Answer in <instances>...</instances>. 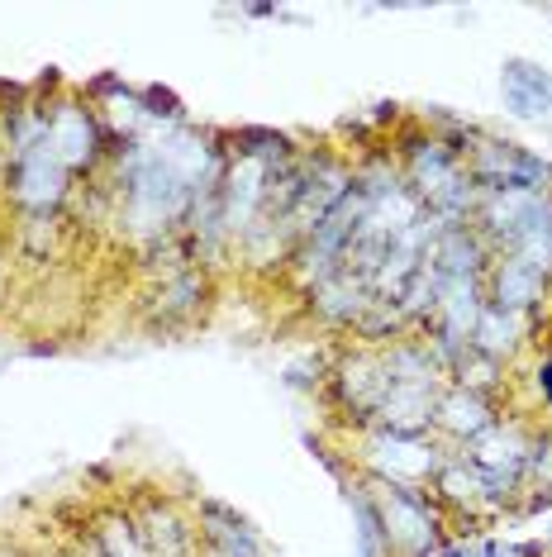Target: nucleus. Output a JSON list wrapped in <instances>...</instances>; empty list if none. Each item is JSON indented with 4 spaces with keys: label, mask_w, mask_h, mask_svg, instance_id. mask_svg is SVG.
I'll list each match as a JSON object with an SVG mask.
<instances>
[{
    "label": "nucleus",
    "mask_w": 552,
    "mask_h": 557,
    "mask_svg": "<svg viewBox=\"0 0 552 557\" xmlns=\"http://www.w3.org/2000/svg\"><path fill=\"white\" fill-rule=\"evenodd\" d=\"M77 176L62 168V158L48 144V124L43 134L24 138V144H5V162H0V196L15 214H48L58 220L67 210Z\"/></svg>",
    "instance_id": "f257e3e1"
},
{
    "label": "nucleus",
    "mask_w": 552,
    "mask_h": 557,
    "mask_svg": "<svg viewBox=\"0 0 552 557\" xmlns=\"http://www.w3.org/2000/svg\"><path fill=\"white\" fill-rule=\"evenodd\" d=\"M362 486L372 491L376 510H381L386 539H391L396 557H438L443 543L453 539V524H448V510L434 500L429 486H405V481H381L357 472Z\"/></svg>",
    "instance_id": "f03ea898"
},
{
    "label": "nucleus",
    "mask_w": 552,
    "mask_h": 557,
    "mask_svg": "<svg viewBox=\"0 0 552 557\" xmlns=\"http://www.w3.org/2000/svg\"><path fill=\"white\" fill-rule=\"evenodd\" d=\"M467 176L481 196H552V158L500 134H486L472 148Z\"/></svg>",
    "instance_id": "7ed1b4c3"
},
{
    "label": "nucleus",
    "mask_w": 552,
    "mask_h": 557,
    "mask_svg": "<svg viewBox=\"0 0 552 557\" xmlns=\"http://www.w3.org/2000/svg\"><path fill=\"white\" fill-rule=\"evenodd\" d=\"M448 453L453 448H443L434 434L429 438H405V434L367 429V434L348 438V458H353L357 472L381 476V481H405V486H429Z\"/></svg>",
    "instance_id": "20e7f679"
},
{
    "label": "nucleus",
    "mask_w": 552,
    "mask_h": 557,
    "mask_svg": "<svg viewBox=\"0 0 552 557\" xmlns=\"http://www.w3.org/2000/svg\"><path fill=\"white\" fill-rule=\"evenodd\" d=\"M48 144L72 176H96L100 168H110V148H115L100 110L81 91H62L48 106Z\"/></svg>",
    "instance_id": "39448f33"
},
{
    "label": "nucleus",
    "mask_w": 552,
    "mask_h": 557,
    "mask_svg": "<svg viewBox=\"0 0 552 557\" xmlns=\"http://www.w3.org/2000/svg\"><path fill=\"white\" fill-rule=\"evenodd\" d=\"M129 510L138 519L148 557H205L196 519L177 496H167V491H138Z\"/></svg>",
    "instance_id": "423d86ee"
},
{
    "label": "nucleus",
    "mask_w": 552,
    "mask_h": 557,
    "mask_svg": "<svg viewBox=\"0 0 552 557\" xmlns=\"http://www.w3.org/2000/svg\"><path fill=\"white\" fill-rule=\"evenodd\" d=\"M500 414H505L500 410V396L443 382V391H438V400H434V438L457 453V448H467V443L481 438Z\"/></svg>",
    "instance_id": "0eeeda50"
},
{
    "label": "nucleus",
    "mask_w": 552,
    "mask_h": 557,
    "mask_svg": "<svg viewBox=\"0 0 552 557\" xmlns=\"http://www.w3.org/2000/svg\"><path fill=\"white\" fill-rule=\"evenodd\" d=\"M500 100L514 120L524 124H543L552 115V72L543 62L514 53L500 62Z\"/></svg>",
    "instance_id": "6e6552de"
},
{
    "label": "nucleus",
    "mask_w": 552,
    "mask_h": 557,
    "mask_svg": "<svg viewBox=\"0 0 552 557\" xmlns=\"http://www.w3.org/2000/svg\"><path fill=\"white\" fill-rule=\"evenodd\" d=\"M72 543L81 548V557H148L129 505H100L96 515H86Z\"/></svg>",
    "instance_id": "1a4fd4ad"
},
{
    "label": "nucleus",
    "mask_w": 552,
    "mask_h": 557,
    "mask_svg": "<svg viewBox=\"0 0 552 557\" xmlns=\"http://www.w3.org/2000/svg\"><path fill=\"white\" fill-rule=\"evenodd\" d=\"M210 290H215V282H210L205 268H181V272H167L153 290V300H148V310H153V324L158 329H181L191 324L200 310L210 306Z\"/></svg>",
    "instance_id": "9d476101"
},
{
    "label": "nucleus",
    "mask_w": 552,
    "mask_h": 557,
    "mask_svg": "<svg viewBox=\"0 0 552 557\" xmlns=\"http://www.w3.org/2000/svg\"><path fill=\"white\" fill-rule=\"evenodd\" d=\"M372 286L362 282L357 272H334L324 286L310 290V314L324 324V329H334V334H353V324L362 320V310L372 306Z\"/></svg>",
    "instance_id": "9b49d317"
},
{
    "label": "nucleus",
    "mask_w": 552,
    "mask_h": 557,
    "mask_svg": "<svg viewBox=\"0 0 552 557\" xmlns=\"http://www.w3.org/2000/svg\"><path fill=\"white\" fill-rule=\"evenodd\" d=\"M534 324H538V320H524V314H510V310L486 306L467 344L481 352V358H491V362H500V367H510L514 358H519V348L529 344Z\"/></svg>",
    "instance_id": "f8f14e48"
},
{
    "label": "nucleus",
    "mask_w": 552,
    "mask_h": 557,
    "mask_svg": "<svg viewBox=\"0 0 552 557\" xmlns=\"http://www.w3.org/2000/svg\"><path fill=\"white\" fill-rule=\"evenodd\" d=\"M343 505L353 515V557H396L391 539H386V524H381V510H376L372 491L362 486V476H353L343 486Z\"/></svg>",
    "instance_id": "ddd939ff"
},
{
    "label": "nucleus",
    "mask_w": 552,
    "mask_h": 557,
    "mask_svg": "<svg viewBox=\"0 0 552 557\" xmlns=\"http://www.w3.org/2000/svg\"><path fill=\"white\" fill-rule=\"evenodd\" d=\"M552 510V420L534 424V448H529V491L514 519H543Z\"/></svg>",
    "instance_id": "4468645a"
},
{
    "label": "nucleus",
    "mask_w": 552,
    "mask_h": 557,
    "mask_svg": "<svg viewBox=\"0 0 552 557\" xmlns=\"http://www.w3.org/2000/svg\"><path fill=\"white\" fill-rule=\"evenodd\" d=\"M134 96H138V110H143L148 129H181V124H191V115H186V106H181V96L167 91V86L148 82V86H138Z\"/></svg>",
    "instance_id": "2eb2a0df"
},
{
    "label": "nucleus",
    "mask_w": 552,
    "mask_h": 557,
    "mask_svg": "<svg viewBox=\"0 0 552 557\" xmlns=\"http://www.w3.org/2000/svg\"><path fill=\"white\" fill-rule=\"evenodd\" d=\"M472 557H548L538 548V539H500V534H481L472 539Z\"/></svg>",
    "instance_id": "dca6fc26"
},
{
    "label": "nucleus",
    "mask_w": 552,
    "mask_h": 557,
    "mask_svg": "<svg viewBox=\"0 0 552 557\" xmlns=\"http://www.w3.org/2000/svg\"><path fill=\"white\" fill-rule=\"evenodd\" d=\"M529 386H534V400L552 410V352H538L534 372H529Z\"/></svg>",
    "instance_id": "f3484780"
},
{
    "label": "nucleus",
    "mask_w": 552,
    "mask_h": 557,
    "mask_svg": "<svg viewBox=\"0 0 552 557\" xmlns=\"http://www.w3.org/2000/svg\"><path fill=\"white\" fill-rule=\"evenodd\" d=\"M534 539H538V548H543V553L552 557V510H548L543 519H538V534H534Z\"/></svg>",
    "instance_id": "a211bd4d"
},
{
    "label": "nucleus",
    "mask_w": 552,
    "mask_h": 557,
    "mask_svg": "<svg viewBox=\"0 0 552 557\" xmlns=\"http://www.w3.org/2000/svg\"><path fill=\"white\" fill-rule=\"evenodd\" d=\"M243 15H248V20H281L286 10H281V5H243Z\"/></svg>",
    "instance_id": "6ab92c4d"
},
{
    "label": "nucleus",
    "mask_w": 552,
    "mask_h": 557,
    "mask_svg": "<svg viewBox=\"0 0 552 557\" xmlns=\"http://www.w3.org/2000/svg\"><path fill=\"white\" fill-rule=\"evenodd\" d=\"M34 557H81V548H77V543H58V548H48V553H34Z\"/></svg>",
    "instance_id": "aec40b11"
},
{
    "label": "nucleus",
    "mask_w": 552,
    "mask_h": 557,
    "mask_svg": "<svg viewBox=\"0 0 552 557\" xmlns=\"http://www.w3.org/2000/svg\"><path fill=\"white\" fill-rule=\"evenodd\" d=\"M0 557H34V553H24V548H15V543H0Z\"/></svg>",
    "instance_id": "412c9836"
},
{
    "label": "nucleus",
    "mask_w": 552,
    "mask_h": 557,
    "mask_svg": "<svg viewBox=\"0 0 552 557\" xmlns=\"http://www.w3.org/2000/svg\"><path fill=\"white\" fill-rule=\"evenodd\" d=\"M0 162H5V134H0Z\"/></svg>",
    "instance_id": "4be33fe9"
}]
</instances>
